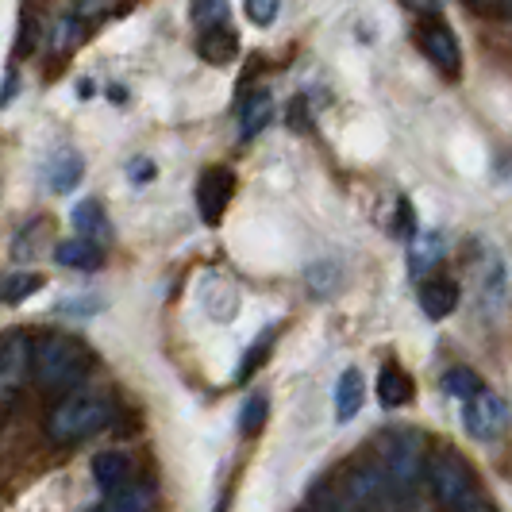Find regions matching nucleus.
<instances>
[{"label": "nucleus", "mask_w": 512, "mask_h": 512, "mask_svg": "<svg viewBox=\"0 0 512 512\" xmlns=\"http://www.w3.org/2000/svg\"><path fill=\"white\" fill-rule=\"evenodd\" d=\"M424 439L412 436V432H397L389 436L382 455V470L385 482L393 489V501L397 509H412L416 505V493H420V482H424Z\"/></svg>", "instance_id": "obj_1"}, {"label": "nucleus", "mask_w": 512, "mask_h": 512, "mask_svg": "<svg viewBox=\"0 0 512 512\" xmlns=\"http://www.w3.org/2000/svg\"><path fill=\"white\" fill-rule=\"evenodd\" d=\"M85 370H89V355L70 335H51L35 351V378L47 389H70L85 378Z\"/></svg>", "instance_id": "obj_2"}, {"label": "nucleus", "mask_w": 512, "mask_h": 512, "mask_svg": "<svg viewBox=\"0 0 512 512\" xmlns=\"http://www.w3.org/2000/svg\"><path fill=\"white\" fill-rule=\"evenodd\" d=\"M108 420V405H104L101 393H89V389H77L70 397H62L54 405L51 420H47V432L58 443H70V439H85L93 436Z\"/></svg>", "instance_id": "obj_3"}, {"label": "nucleus", "mask_w": 512, "mask_h": 512, "mask_svg": "<svg viewBox=\"0 0 512 512\" xmlns=\"http://www.w3.org/2000/svg\"><path fill=\"white\" fill-rule=\"evenodd\" d=\"M424 482L432 486L436 501L447 505V509H455L466 493H474V478H470L466 462H462L455 451H436V455H428V462H424Z\"/></svg>", "instance_id": "obj_4"}, {"label": "nucleus", "mask_w": 512, "mask_h": 512, "mask_svg": "<svg viewBox=\"0 0 512 512\" xmlns=\"http://www.w3.org/2000/svg\"><path fill=\"white\" fill-rule=\"evenodd\" d=\"M462 424L474 439H497L509 428V405L505 397H497L493 389H478L474 397L462 401Z\"/></svg>", "instance_id": "obj_5"}, {"label": "nucleus", "mask_w": 512, "mask_h": 512, "mask_svg": "<svg viewBox=\"0 0 512 512\" xmlns=\"http://www.w3.org/2000/svg\"><path fill=\"white\" fill-rule=\"evenodd\" d=\"M416 43H420L424 58H428V62H432L436 70H443L447 77H455L462 70V47H459V39H455V31L443 24L439 16H424V20H420Z\"/></svg>", "instance_id": "obj_6"}, {"label": "nucleus", "mask_w": 512, "mask_h": 512, "mask_svg": "<svg viewBox=\"0 0 512 512\" xmlns=\"http://www.w3.org/2000/svg\"><path fill=\"white\" fill-rule=\"evenodd\" d=\"M347 497L359 512H393L397 501H393V489L385 482L382 462L374 466H355L351 478H347Z\"/></svg>", "instance_id": "obj_7"}, {"label": "nucleus", "mask_w": 512, "mask_h": 512, "mask_svg": "<svg viewBox=\"0 0 512 512\" xmlns=\"http://www.w3.org/2000/svg\"><path fill=\"white\" fill-rule=\"evenodd\" d=\"M231 193H235V174L228 166H212L197 181V208H201V220L205 224H220V216L228 212Z\"/></svg>", "instance_id": "obj_8"}, {"label": "nucleus", "mask_w": 512, "mask_h": 512, "mask_svg": "<svg viewBox=\"0 0 512 512\" xmlns=\"http://www.w3.org/2000/svg\"><path fill=\"white\" fill-rule=\"evenodd\" d=\"M27 362H31V347L24 335H4L0 339V397H12L24 385Z\"/></svg>", "instance_id": "obj_9"}, {"label": "nucleus", "mask_w": 512, "mask_h": 512, "mask_svg": "<svg viewBox=\"0 0 512 512\" xmlns=\"http://www.w3.org/2000/svg\"><path fill=\"white\" fill-rule=\"evenodd\" d=\"M197 51L212 66H228V62H235V54H239V35H235V27L228 20L224 24H208L201 31V39H197Z\"/></svg>", "instance_id": "obj_10"}, {"label": "nucleus", "mask_w": 512, "mask_h": 512, "mask_svg": "<svg viewBox=\"0 0 512 512\" xmlns=\"http://www.w3.org/2000/svg\"><path fill=\"white\" fill-rule=\"evenodd\" d=\"M420 308L428 320H443L459 308V285L451 278H424L420 282Z\"/></svg>", "instance_id": "obj_11"}, {"label": "nucleus", "mask_w": 512, "mask_h": 512, "mask_svg": "<svg viewBox=\"0 0 512 512\" xmlns=\"http://www.w3.org/2000/svg\"><path fill=\"white\" fill-rule=\"evenodd\" d=\"M362 397H366V382H362V374L351 366V370H343V378L335 385V420L339 424H351L362 409Z\"/></svg>", "instance_id": "obj_12"}, {"label": "nucleus", "mask_w": 512, "mask_h": 512, "mask_svg": "<svg viewBox=\"0 0 512 512\" xmlns=\"http://www.w3.org/2000/svg\"><path fill=\"white\" fill-rule=\"evenodd\" d=\"M412 378L397 366V362H389L382 366V374H378V401H382L385 409H401V405H409L412 401Z\"/></svg>", "instance_id": "obj_13"}, {"label": "nucleus", "mask_w": 512, "mask_h": 512, "mask_svg": "<svg viewBox=\"0 0 512 512\" xmlns=\"http://www.w3.org/2000/svg\"><path fill=\"white\" fill-rule=\"evenodd\" d=\"M128 474H131L128 455H120V451H101V455H93V478H97V486H101L104 493L128 486Z\"/></svg>", "instance_id": "obj_14"}, {"label": "nucleus", "mask_w": 512, "mask_h": 512, "mask_svg": "<svg viewBox=\"0 0 512 512\" xmlns=\"http://www.w3.org/2000/svg\"><path fill=\"white\" fill-rule=\"evenodd\" d=\"M154 489L151 486H120L104 497V505H97V512H151Z\"/></svg>", "instance_id": "obj_15"}, {"label": "nucleus", "mask_w": 512, "mask_h": 512, "mask_svg": "<svg viewBox=\"0 0 512 512\" xmlns=\"http://www.w3.org/2000/svg\"><path fill=\"white\" fill-rule=\"evenodd\" d=\"M54 258L62 262V266H70V270H97L101 266V247L93 243V239H66V243H58V251Z\"/></svg>", "instance_id": "obj_16"}, {"label": "nucleus", "mask_w": 512, "mask_h": 512, "mask_svg": "<svg viewBox=\"0 0 512 512\" xmlns=\"http://www.w3.org/2000/svg\"><path fill=\"white\" fill-rule=\"evenodd\" d=\"M439 258H443V239H439L436 231H428V235L412 239V258H409L412 278H424V274L436 266Z\"/></svg>", "instance_id": "obj_17"}, {"label": "nucleus", "mask_w": 512, "mask_h": 512, "mask_svg": "<svg viewBox=\"0 0 512 512\" xmlns=\"http://www.w3.org/2000/svg\"><path fill=\"white\" fill-rule=\"evenodd\" d=\"M270 112H274V101H270V93H255V97H247L243 104V112H239V124H243V139H251L258 131L270 124Z\"/></svg>", "instance_id": "obj_18"}, {"label": "nucleus", "mask_w": 512, "mask_h": 512, "mask_svg": "<svg viewBox=\"0 0 512 512\" xmlns=\"http://www.w3.org/2000/svg\"><path fill=\"white\" fill-rule=\"evenodd\" d=\"M305 512H359L351 505V497H347V489L332 486V482H324V486H316L308 493V505Z\"/></svg>", "instance_id": "obj_19"}, {"label": "nucleus", "mask_w": 512, "mask_h": 512, "mask_svg": "<svg viewBox=\"0 0 512 512\" xmlns=\"http://www.w3.org/2000/svg\"><path fill=\"white\" fill-rule=\"evenodd\" d=\"M81 174H85V166H81V158H77L74 151H62L58 158L51 162V189L54 193H70L77 181H81Z\"/></svg>", "instance_id": "obj_20"}, {"label": "nucleus", "mask_w": 512, "mask_h": 512, "mask_svg": "<svg viewBox=\"0 0 512 512\" xmlns=\"http://www.w3.org/2000/svg\"><path fill=\"white\" fill-rule=\"evenodd\" d=\"M74 224L85 239H93V235L101 239V235H108V220H104V208L97 205V201H81V205L74 208Z\"/></svg>", "instance_id": "obj_21"}, {"label": "nucleus", "mask_w": 512, "mask_h": 512, "mask_svg": "<svg viewBox=\"0 0 512 512\" xmlns=\"http://www.w3.org/2000/svg\"><path fill=\"white\" fill-rule=\"evenodd\" d=\"M478 389H482L478 374H474V370H466V366H455V370H447V374H443V393H447V397L466 401V397H474Z\"/></svg>", "instance_id": "obj_22"}, {"label": "nucleus", "mask_w": 512, "mask_h": 512, "mask_svg": "<svg viewBox=\"0 0 512 512\" xmlns=\"http://www.w3.org/2000/svg\"><path fill=\"white\" fill-rule=\"evenodd\" d=\"M266 412H270L266 393H255V397L243 405V420H239V428H243L247 436H258V432H262V424H266Z\"/></svg>", "instance_id": "obj_23"}, {"label": "nucleus", "mask_w": 512, "mask_h": 512, "mask_svg": "<svg viewBox=\"0 0 512 512\" xmlns=\"http://www.w3.org/2000/svg\"><path fill=\"white\" fill-rule=\"evenodd\" d=\"M39 285H43V278H39V274H16V278H8V282H4V293H0V297L16 305V301L31 297Z\"/></svg>", "instance_id": "obj_24"}, {"label": "nucleus", "mask_w": 512, "mask_h": 512, "mask_svg": "<svg viewBox=\"0 0 512 512\" xmlns=\"http://www.w3.org/2000/svg\"><path fill=\"white\" fill-rule=\"evenodd\" d=\"M193 20L201 27L228 20V0H193Z\"/></svg>", "instance_id": "obj_25"}, {"label": "nucleus", "mask_w": 512, "mask_h": 512, "mask_svg": "<svg viewBox=\"0 0 512 512\" xmlns=\"http://www.w3.org/2000/svg\"><path fill=\"white\" fill-rule=\"evenodd\" d=\"M274 339H278V328H270V332L258 339L255 347H251V355H247V362L239 366V378H251L258 366L266 362V355H270V347H274Z\"/></svg>", "instance_id": "obj_26"}, {"label": "nucleus", "mask_w": 512, "mask_h": 512, "mask_svg": "<svg viewBox=\"0 0 512 512\" xmlns=\"http://www.w3.org/2000/svg\"><path fill=\"white\" fill-rule=\"evenodd\" d=\"M278 8H282V0H247V16L258 27L274 24L278 20Z\"/></svg>", "instance_id": "obj_27"}, {"label": "nucleus", "mask_w": 512, "mask_h": 512, "mask_svg": "<svg viewBox=\"0 0 512 512\" xmlns=\"http://www.w3.org/2000/svg\"><path fill=\"white\" fill-rule=\"evenodd\" d=\"M451 512H493V505H489L486 497L474 489V493H466V497H462V501Z\"/></svg>", "instance_id": "obj_28"}, {"label": "nucleus", "mask_w": 512, "mask_h": 512, "mask_svg": "<svg viewBox=\"0 0 512 512\" xmlns=\"http://www.w3.org/2000/svg\"><path fill=\"white\" fill-rule=\"evenodd\" d=\"M409 8H416L420 16H436V8H439V0H405Z\"/></svg>", "instance_id": "obj_29"}, {"label": "nucleus", "mask_w": 512, "mask_h": 512, "mask_svg": "<svg viewBox=\"0 0 512 512\" xmlns=\"http://www.w3.org/2000/svg\"><path fill=\"white\" fill-rule=\"evenodd\" d=\"M151 174H154V166H151V162H131V178H135V181L151 178Z\"/></svg>", "instance_id": "obj_30"}]
</instances>
